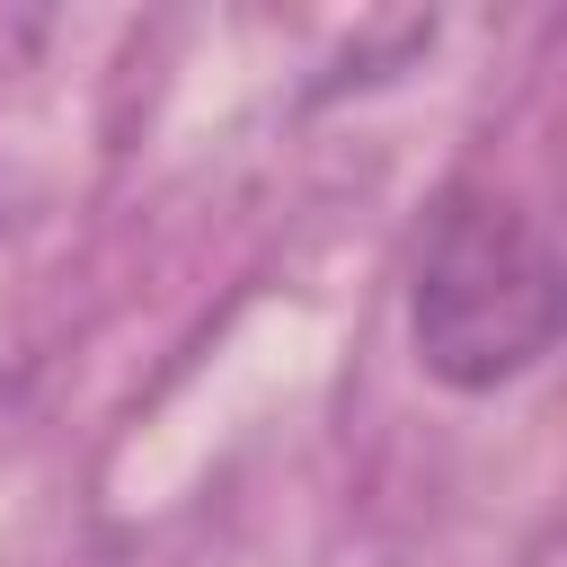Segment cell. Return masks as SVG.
Instances as JSON below:
<instances>
[{
    "instance_id": "6da1fadb",
    "label": "cell",
    "mask_w": 567,
    "mask_h": 567,
    "mask_svg": "<svg viewBox=\"0 0 567 567\" xmlns=\"http://www.w3.org/2000/svg\"><path fill=\"white\" fill-rule=\"evenodd\" d=\"M416 363L443 390H505L558 346V257L549 230L505 186H443L408 292Z\"/></svg>"
}]
</instances>
